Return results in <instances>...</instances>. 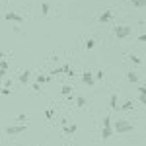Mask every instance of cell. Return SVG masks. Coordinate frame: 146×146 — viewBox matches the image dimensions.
<instances>
[{
  "label": "cell",
  "instance_id": "cell-13",
  "mask_svg": "<svg viewBox=\"0 0 146 146\" xmlns=\"http://www.w3.org/2000/svg\"><path fill=\"white\" fill-rule=\"evenodd\" d=\"M131 4L136 6V8H144V6H146V0H131Z\"/></svg>",
  "mask_w": 146,
  "mask_h": 146
},
{
  "label": "cell",
  "instance_id": "cell-23",
  "mask_svg": "<svg viewBox=\"0 0 146 146\" xmlns=\"http://www.w3.org/2000/svg\"><path fill=\"white\" fill-rule=\"evenodd\" d=\"M18 121H20V123H23V121H27V117H25V113H20V115H18Z\"/></svg>",
  "mask_w": 146,
  "mask_h": 146
},
{
  "label": "cell",
  "instance_id": "cell-6",
  "mask_svg": "<svg viewBox=\"0 0 146 146\" xmlns=\"http://www.w3.org/2000/svg\"><path fill=\"white\" fill-rule=\"evenodd\" d=\"M111 20H113V12H111V10L101 12L100 18H98V22H100V23H107V22H111Z\"/></svg>",
  "mask_w": 146,
  "mask_h": 146
},
{
  "label": "cell",
  "instance_id": "cell-19",
  "mask_svg": "<svg viewBox=\"0 0 146 146\" xmlns=\"http://www.w3.org/2000/svg\"><path fill=\"white\" fill-rule=\"evenodd\" d=\"M96 47V39H88L86 41V49H94Z\"/></svg>",
  "mask_w": 146,
  "mask_h": 146
},
{
  "label": "cell",
  "instance_id": "cell-17",
  "mask_svg": "<svg viewBox=\"0 0 146 146\" xmlns=\"http://www.w3.org/2000/svg\"><path fill=\"white\" fill-rule=\"evenodd\" d=\"M129 58H131V60H133V62H135V64H142V58H140V56H135V55H129Z\"/></svg>",
  "mask_w": 146,
  "mask_h": 146
},
{
  "label": "cell",
  "instance_id": "cell-15",
  "mask_svg": "<svg viewBox=\"0 0 146 146\" xmlns=\"http://www.w3.org/2000/svg\"><path fill=\"white\" fill-rule=\"evenodd\" d=\"M49 76H41V74H39V76H37V78H35V82H37V84H45V82H49Z\"/></svg>",
  "mask_w": 146,
  "mask_h": 146
},
{
  "label": "cell",
  "instance_id": "cell-20",
  "mask_svg": "<svg viewBox=\"0 0 146 146\" xmlns=\"http://www.w3.org/2000/svg\"><path fill=\"white\" fill-rule=\"evenodd\" d=\"M0 70H8V60H0Z\"/></svg>",
  "mask_w": 146,
  "mask_h": 146
},
{
  "label": "cell",
  "instance_id": "cell-29",
  "mask_svg": "<svg viewBox=\"0 0 146 146\" xmlns=\"http://www.w3.org/2000/svg\"><path fill=\"white\" fill-rule=\"evenodd\" d=\"M0 88H2V86H0Z\"/></svg>",
  "mask_w": 146,
  "mask_h": 146
},
{
  "label": "cell",
  "instance_id": "cell-26",
  "mask_svg": "<svg viewBox=\"0 0 146 146\" xmlns=\"http://www.w3.org/2000/svg\"><path fill=\"white\" fill-rule=\"evenodd\" d=\"M138 41H140V43H144V41H146V35L140 33V35H138Z\"/></svg>",
  "mask_w": 146,
  "mask_h": 146
},
{
  "label": "cell",
  "instance_id": "cell-28",
  "mask_svg": "<svg viewBox=\"0 0 146 146\" xmlns=\"http://www.w3.org/2000/svg\"><path fill=\"white\" fill-rule=\"evenodd\" d=\"M4 74H6V70H0V78H2V76H4Z\"/></svg>",
  "mask_w": 146,
  "mask_h": 146
},
{
  "label": "cell",
  "instance_id": "cell-3",
  "mask_svg": "<svg viewBox=\"0 0 146 146\" xmlns=\"http://www.w3.org/2000/svg\"><path fill=\"white\" fill-rule=\"evenodd\" d=\"M25 129H27V125H10L8 129H6V133L8 135H22V133H25Z\"/></svg>",
  "mask_w": 146,
  "mask_h": 146
},
{
  "label": "cell",
  "instance_id": "cell-18",
  "mask_svg": "<svg viewBox=\"0 0 146 146\" xmlns=\"http://www.w3.org/2000/svg\"><path fill=\"white\" fill-rule=\"evenodd\" d=\"M86 103H88V101L84 100V98H76V105H78V107H86Z\"/></svg>",
  "mask_w": 146,
  "mask_h": 146
},
{
  "label": "cell",
  "instance_id": "cell-1",
  "mask_svg": "<svg viewBox=\"0 0 146 146\" xmlns=\"http://www.w3.org/2000/svg\"><path fill=\"white\" fill-rule=\"evenodd\" d=\"M113 129H115V133H119V135H123V133H131V131H135V127L129 123V121H125V119H119L117 123L113 125Z\"/></svg>",
  "mask_w": 146,
  "mask_h": 146
},
{
  "label": "cell",
  "instance_id": "cell-10",
  "mask_svg": "<svg viewBox=\"0 0 146 146\" xmlns=\"http://www.w3.org/2000/svg\"><path fill=\"white\" fill-rule=\"evenodd\" d=\"M127 80H129L131 84H136V82H138V74L131 70V72H127Z\"/></svg>",
  "mask_w": 146,
  "mask_h": 146
},
{
  "label": "cell",
  "instance_id": "cell-5",
  "mask_svg": "<svg viewBox=\"0 0 146 146\" xmlns=\"http://www.w3.org/2000/svg\"><path fill=\"white\" fill-rule=\"evenodd\" d=\"M82 82L86 86H94L96 84V78H94V74H92L90 70H86V72H82Z\"/></svg>",
  "mask_w": 146,
  "mask_h": 146
},
{
  "label": "cell",
  "instance_id": "cell-22",
  "mask_svg": "<svg viewBox=\"0 0 146 146\" xmlns=\"http://www.w3.org/2000/svg\"><path fill=\"white\" fill-rule=\"evenodd\" d=\"M94 78H96V80H103V70H98V72H96V76H94Z\"/></svg>",
  "mask_w": 146,
  "mask_h": 146
},
{
  "label": "cell",
  "instance_id": "cell-11",
  "mask_svg": "<svg viewBox=\"0 0 146 146\" xmlns=\"http://www.w3.org/2000/svg\"><path fill=\"white\" fill-rule=\"evenodd\" d=\"M60 92H62V96H70V94H72V86H68V84H64V86H62V88H60Z\"/></svg>",
  "mask_w": 146,
  "mask_h": 146
},
{
  "label": "cell",
  "instance_id": "cell-8",
  "mask_svg": "<svg viewBox=\"0 0 146 146\" xmlns=\"http://www.w3.org/2000/svg\"><path fill=\"white\" fill-rule=\"evenodd\" d=\"M113 135V127H103V131H101V138L103 140H109Z\"/></svg>",
  "mask_w": 146,
  "mask_h": 146
},
{
  "label": "cell",
  "instance_id": "cell-25",
  "mask_svg": "<svg viewBox=\"0 0 146 146\" xmlns=\"http://www.w3.org/2000/svg\"><path fill=\"white\" fill-rule=\"evenodd\" d=\"M53 115H55V111H53V109H47V111H45V117H47V119H51Z\"/></svg>",
  "mask_w": 146,
  "mask_h": 146
},
{
  "label": "cell",
  "instance_id": "cell-2",
  "mask_svg": "<svg viewBox=\"0 0 146 146\" xmlns=\"http://www.w3.org/2000/svg\"><path fill=\"white\" fill-rule=\"evenodd\" d=\"M113 31H115V35H117L119 39H125V37H129V35H131V31H133V29H131L129 25H117Z\"/></svg>",
  "mask_w": 146,
  "mask_h": 146
},
{
  "label": "cell",
  "instance_id": "cell-24",
  "mask_svg": "<svg viewBox=\"0 0 146 146\" xmlns=\"http://www.w3.org/2000/svg\"><path fill=\"white\" fill-rule=\"evenodd\" d=\"M0 94L2 96H10V88H0Z\"/></svg>",
  "mask_w": 146,
  "mask_h": 146
},
{
  "label": "cell",
  "instance_id": "cell-4",
  "mask_svg": "<svg viewBox=\"0 0 146 146\" xmlns=\"http://www.w3.org/2000/svg\"><path fill=\"white\" fill-rule=\"evenodd\" d=\"M4 20L6 22H14V23H23V16L16 14V12H6L4 14Z\"/></svg>",
  "mask_w": 146,
  "mask_h": 146
},
{
  "label": "cell",
  "instance_id": "cell-27",
  "mask_svg": "<svg viewBox=\"0 0 146 146\" xmlns=\"http://www.w3.org/2000/svg\"><path fill=\"white\" fill-rule=\"evenodd\" d=\"M4 88H10L12 90V80H6V82H4Z\"/></svg>",
  "mask_w": 146,
  "mask_h": 146
},
{
  "label": "cell",
  "instance_id": "cell-14",
  "mask_svg": "<svg viewBox=\"0 0 146 146\" xmlns=\"http://www.w3.org/2000/svg\"><path fill=\"white\" fill-rule=\"evenodd\" d=\"M49 12H51L49 4H47V2H43V4H41V14H43V16H49Z\"/></svg>",
  "mask_w": 146,
  "mask_h": 146
},
{
  "label": "cell",
  "instance_id": "cell-7",
  "mask_svg": "<svg viewBox=\"0 0 146 146\" xmlns=\"http://www.w3.org/2000/svg\"><path fill=\"white\" fill-rule=\"evenodd\" d=\"M29 80H31V72H29V70L20 72V76H18V82H20V84H27Z\"/></svg>",
  "mask_w": 146,
  "mask_h": 146
},
{
  "label": "cell",
  "instance_id": "cell-21",
  "mask_svg": "<svg viewBox=\"0 0 146 146\" xmlns=\"http://www.w3.org/2000/svg\"><path fill=\"white\" fill-rule=\"evenodd\" d=\"M103 127H113L111 125V117H103Z\"/></svg>",
  "mask_w": 146,
  "mask_h": 146
},
{
  "label": "cell",
  "instance_id": "cell-12",
  "mask_svg": "<svg viewBox=\"0 0 146 146\" xmlns=\"http://www.w3.org/2000/svg\"><path fill=\"white\" fill-rule=\"evenodd\" d=\"M117 101H119V96H117V94H113L111 100H109V103H111V109H117Z\"/></svg>",
  "mask_w": 146,
  "mask_h": 146
},
{
  "label": "cell",
  "instance_id": "cell-9",
  "mask_svg": "<svg viewBox=\"0 0 146 146\" xmlns=\"http://www.w3.org/2000/svg\"><path fill=\"white\" fill-rule=\"evenodd\" d=\"M62 129H64V133H66V135H74L78 127H76V125H68V123H64V125H62Z\"/></svg>",
  "mask_w": 146,
  "mask_h": 146
},
{
  "label": "cell",
  "instance_id": "cell-16",
  "mask_svg": "<svg viewBox=\"0 0 146 146\" xmlns=\"http://www.w3.org/2000/svg\"><path fill=\"white\" fill-rule=\"evenodd\" d=\"M133 105H135V101H127V103H123V111H129V109H133Z\"/></svg>",
  "mask_w": 146,
  "mask_h": 146
}]
</instances>
